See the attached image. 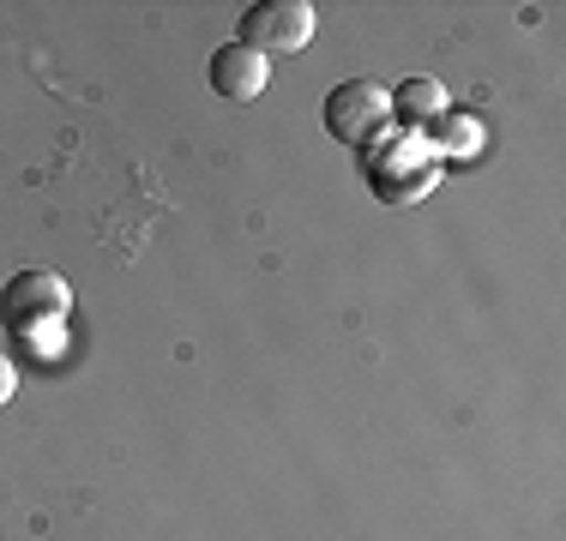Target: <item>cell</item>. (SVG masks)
I'll use <instances>...</instances> for the list:
<instances>
[{
  "mask_svg": "<svg viewBox=\"0 0 566 541\" xmlns=\"http://www.w3.org/2000/svg\"><path fill=\"white\" fill-rule=\"evenodd\" d=\"M447 108H452V97L440 78H403V85H392V120H403L410 132H428Z\"/></svg>",
  "mask_w": 566,
  "mask_h": 541,
  "instance_id": "obj_6",
  "label": "cell"
},
{
  "mask_svg": "<svg viewBox=\"0 0 566 541\" xmlns=\"http://www.w3.org/2000/svg\"><path fill=\"white\" fill-rule=\"evenodd\" d=\"M12 397H19V368H12L7 356H0V410H7Z\"/></svg>",
  "mask_w": 566,
  "mask_h": 541,
  "instance_id": "obj_9",
  "label": "cell"
},
{
  "mask_svg": "<svg viewBox=\"0 0 566 541\" xmlns=\"http://www.w3.org/2000/svg\"><path fill=\"white\" fill-rule=\"evenodd\" d=\"M428 145H434V157L470 162V157H482V120L464 115V108H447V115L428 127Z\"/></svg>",
  "mask_w": 566,
  "mask_h": 541,
  "instance_id": "obj_7",
  "label": "cell"
},
{
  "mask_svg": "<svg viewBox=\"0 0 566 541\" xmlns=\"http://www.w3.org/2000/svg\"><path fill=\"white\" fill-rule=\"evenodd\" d=\"M12 337H19V343H31V356H61V319H43V325H12Z\"/></svg>",
  "mask_w": 566,
  "mask_h": 541,
  "instance_id": "obj_8",
  "label": "cell"
},
{
  "mask_svg": "<svg viewBox=\"0 0 566 541\" xmlns=\"http://www.w3.org/2000/svg\"><path fill=\"white\" fill-rule=\"evenodd\" d=\"M265 85H272V61H265L260 49L223 43L211 54V91H218L223 103H253V97H265Z\"/></svg>",
  "mask_w": 566,
  "mask_h": 541,
  "instance_id": "obj_5",
  "label": "cell"
},
{
  "mask_svg": "<svg viewBox=\"0 0 566 541\" xmlns=\"http://www.w3.org/2000/svg\"><path fill=\"white\" fill-rule=\"evenodd\" d=\"M440 181V157L428 145V132H410V127H386L380 139L368 145V187L392 205H416L428 187Z\"/></svg>",
  "mask_w": 566,
  "mask_h": 541,
  "instance_id": "obj_1",
  "label": "cell"
},
{
  "mask_svg": "<svg viewBox=\"0 0 566 541\" xmlns=\"http://www.w3.org/2000/svg\"><path fill=\"white\" fill-rule=\"evenodd\" d=\"M235 43L260 49L265 61L272 54H295L314 43V7L307 0H260V7L241 12V36Z\"/></svg>",
  "mask_w": 566,
  "mask_h": 541,
  "instance_id": "obj_3",
  "label": "cell"
},
{
  "mask_svg": "<svg viewBox=\"0 0 566 541\" xmlns=\"http://www.w3.org/2000/svg\"><path fill=\"white\" fill-rule=\"evenodd\" d=\"M386 127H392V91L374 85V78H344L326 97V132L349 151H368Z\"/></svg>",
  "mask_w": 566,
  "mask_h": 541,
  "instance_id": "obj_2",
  "label": "cell"
},
{
  "mask_svg": "<svg viewBox=\"0 0 566 541\" xmlns=\"http://www.w3.org/2000/svg\"><path fill=\"white\" fill-rule=\"evenodd\" d=\"M66 314H73V289H66L61 270H19L0 289V319L7 325H43Z\"/></svg>",
  "mask_w": 566,
  "mask_h": 541,
  "instance_id": "obj_4",
  "label": "cell"
}]
</instances>
